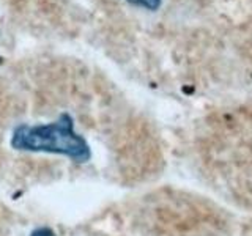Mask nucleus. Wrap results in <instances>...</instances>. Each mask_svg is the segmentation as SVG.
I'll list each match as a JSON object with an SVG mask.
<instances>
[{"label":"nucleus","mask_w":252,"mask_h":236,"mask_svg":"<svg viewBox=\"0 0 252 236\" xmlns=\"http://www.w3.org/2000/svg\"><path fill=\"white\" fill-rule=\"evenodd\" d=\"M16 144L30 148H55L69 154H81L85 151V144L71 131L69 120L66 123H54L38 128H24L16 136Z\"/></svg>","instance_id":"obj_1"},{"label":"nucleus","mask_w":252,"mask_h":236,"mask_svg":"<svg viewBox=\"0 0 252 236\" xmlns=\"http://www.w3.org/2000/svg\"><path fill=\"white\" fill-rule=\"evenodd\" d=\"M128 2L137 6L148 8V10H152V11L158 10V8L161 6V0H128Z\"/></svg>","instance_id":"obj_2"}]
</instances>
